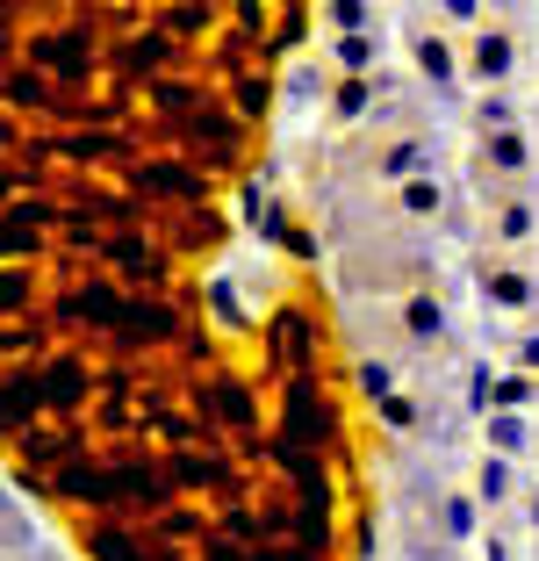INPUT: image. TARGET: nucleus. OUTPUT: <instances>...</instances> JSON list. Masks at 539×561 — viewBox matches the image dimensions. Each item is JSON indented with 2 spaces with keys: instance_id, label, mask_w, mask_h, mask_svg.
<instances>
[{
  "instance_id": "nucleus-12",
  "label": "nucleus",
  "mask_w": 539,
  "mask_h": 561,
  "mask_svg": "<svg viewBox=\"0 0 539 561\" xmlns=\"http://www.w3.org/2000/svg\"><path fill=\"white\" fill-rule=\"evenodd\" d=\"M367 101H375V72H345V87H339V101H331V108H339V123H353Z\"/></svg>"
},
{
  "instance_id": "nucleus-6",
  "label": "nucleus",
  "mask_w": 539,
  "mask_h": 561,
  "mask_svg": "<svg viewBox=\"0 0 539 561\" xmlns=\"http://www.w3.org/2000/svg\"><path fill=\"white\" fill-rule=\"evenodd\" d=\"M403 331L417 339V346L446 339V310H439V296H410V302H403Z\"/></svg>"
},
{
  "instance_id": "nucleus-7",
  "label": "nucleus",
  "mask_w": 539,
  "mask_h": 561,
  "mask_svg": "<svg viewBox=\"0 0 539 561\" xmlns=\"http://www.w3.org/2000/svg\"><path fill=\"white\" fill-rule=\"evenodd\" d=\"M381 173H389V181H410V173H432V145H425V137H403V145H395L389 159H381Z\"/></svg>"
},
{
  "instance_id": "nucleus-24",
  "label": "nucleus",
  "mask_w": 539,
  "mask_h": 561,
  "mask_svg": "<svg viewBox=\"0 0 539 561\" xmlns=\"http://www.w3.org/2000/svg\"><path fill=\"white\" fill-rule=\"evenodd\" d=\"M482 561H504V547H496V540H490V554H482Z\"/></svg>"
},
{
  "instance_id": "nucleus-8",
  "label": "nucleus",
  "mask_w": 539,
  "mask_h": 561,
  "mask_svg": "<svg viewBox=\"0 0 539 561\" xmlns=\"http://www.w3.org/2000/svg\"><path fill=\"white\" fill-rule=\"evenodd\" d=\"M511 490H518V476H511V454H490V461H482V476H474V496H482V504H504Z\"/></svg>"
},
{
  "instance_id": "nucleus-14",
  "label": "nucleus",
  "mask_w": 539,
  "mask_h": 561,
  "mask_svg": "<svg viewBox=\"0 0 539 561\" xmlns=\"http://www.w3.org/2000/svg\"><path fill=\"white\" fill-rule=\"evenodd\" d=\"M496 238H504V245H532V209H525V202H504V209H496Z\"/></svg>"
},
{
  "instance_id": "nucleus-11",
  "label": "nucleus",
  "mask_w": 539,
  "mask_h": 561,
  "mask_svg": "<svg viewBox=\"0 0 539 561\" xmlns=\"http://www.w3.org/2000/svg\"><path fill=\"white\" fill-rule=\"evenodd\" d=\"M482 425H490V446H496V454H525V439H532L518 411H496V417H482Z\"/></svg>"
},
{
  "instance_id": "nucleus-23",
  "label": "nucleus",
  "mask_w": 539,
  "mask_h": 561,
  "mask_svg": "<svg viewBox=\"0 0 539 561\" xmlns=\"http://www.w3.org/2000/svg\"><path fill=\"white\" fill-rule=\"evenodd\" d=\"M525 518H532V526H539V490H532V496H525Z\"/></svg>"
},
{
  "instance_id": "nucleus-15",
  "label": "nucleus",
  "mask_w": 539,
  "mask_h": 561,
  "mask_svg": "<svg viewBox=\"0 0 539 561\" xmlns=\"http://www.w3.org/2000/svg\"><path fill=\"white\" fill-rule=\"evenodd\" d=\"M359 389H367V397H395V367L389 360H359Z\"/></svg>"
},
{
  "instance_id": "nucleus-10",
  "label": "nucleus",
  "mask_w": 539,
  "mask_h": 561,
  "mask_svg": "<svg viewBox=\"0 0 539 561\" xmlns=\"http://www.w3.org/2000/svg\"><path fill=\"white\" fill-rule=\"evenodd\" d=\"M474 504H482V496H439V526H446V540H474Z\"/></svg>"
},
{
  "instance_id": "nucleus-4",
  "label": "nucleus",
  "mask_w": 539,
  "mask_h": 561,
  "mask_svg": "<svg viewBox=\"0 0 539 561\" xmlns=\"http://www.w3.org/2000/svg\"><path fill=\"white\" fill-rule=\"evenodd\" d=\"M331 58H339L345 72H375L381 66V30H345L339 44H331Z\"/></svg>"
},
{
  "instance_id": "nucleus-21",
  "label": "nucleus",
  "mask_w": 539,
  "mask_h": 561,
  "mask_svg": "<svg viewBox=\"0 0 539 561\" xmlns=\"http://www.w3.org/2000/svg\"><path fill=\"white\" fill-rule=\"evenodd\" d=\"M439 15H446V22H460V30H468V22H482V0H439Z\"/></svg>"
},
{
  "instance_id": "nucleus-1",
  "label": "nucleus",
  "mask_w": 539,
  "mask_h": 561,
  "mask_svg": "<svg viewBox=\"0 0 539 561\" xmlns=\"http://www.w3.org/2000/svg\"><path fill=\"white\" fill-rule=\"evenodd\" d=\"M468 72L482 87H504L511 72H518V44H511L504 30H482V36H474V50H468Z\"/></svg>"
},
{
  "instance_id": "nucleus-5",
  "label": "nucleus",
  "mask_w": 539,
  "mask_h": 561,
  "mask_svg": "<svg viewBox=\"0 0 539 561\" xmlns=\"http://www.w3.org/2000/svg\"><path fill=\"white\" fill-rule=\"evenodd\" d=\"M395 202H403V216H417V224H425V216L446 209V187L432 181V173H410V181H395Z\"/></svg>"
},
{
  "instance_id": "nucleus-2",
  "label": "nucleus",
  "mask_w": 539,
  "mask_h": 561,
  "mask_svg": "<svg viewBox=\"0 0 539 561\" xmlns=\"http://www.w3.org/2000/svg\"><path fill=\"white\" fill-rule=\"evenodd\" d=\"M482 302H496V310H532L539 280L518 274V266H482Z\"/></svg>"
},
{
  "instance_id": "nucleus-22",
  "label": "nucleus",
  "mask_w": 539,
  "mask_h": 561,
  "mask_svg": "<svg viewBox=\"0 0 539 561\" xmlns=\"http://www.w3.org/2000/svg\"><path fill=\"white\" fill-rule=\"evenodd\" d=\"M518 367H525V375H539V339H518Z\"/></svg>"
},
{
  "instance_id": "nucleus-20",
  "label": "nucleus",
  "mask_w": 539,
  "mask_h": 561,
  "mask_svg": "<svg viewBox=\"0 0 539 561\" xmlns=\"http://www.w3.org/2000/svg\"><path fill=\"white\" fill-rule=\"evenodd\" d=\"M504 123H518V108H511L504 94H490L482 101V130H504Z\"/></svg>"
},
{
  "instance_id": "nucleus-16",
  "label": "nucleus",
  "mask_w": 539,
  "mask_h": 561,
  "mask_svg": "<svg viewBox=\"0 0 539 561\" xmlns=\"http://www.w3.org/2000/svg\"><path fill=\"white\" fill-rule=\"evenodd\" d=\"M518 403H532V381H518V375H496V389H490V411H518Z\"/></svg>"
},
{
  "instance_id": "nucleus-18",
  "label": "nucleus",
  "mask_w": 539,
  "mask_h": 561,
  "mask_svg": "<svg viewBox=\"0 0 539 561\" xmlns=\"http://www.w3.org/2000/svg\"><path fill=\"white\" fill-rule=\"evenodd\" d=\"M490 389H496V375H490V367H474V375H468V411L474 417H490Z\"/></svg>"
},
{
  "instance_id": "nucleus-13",
  "label": "nucleus",
  "mask_w": 539,
  "mask_h": 561,
  "mask_svg": "<svg viewBox=\"0 0 539 561\" xmlns=\"http://www.w3.org/2000/svg\"><path fill=\"white\" fill-rule=\"evenodd\" d=\"M324 15H331V30H375V0H324Z\"/></svg>"
},
{
  "instance_id": "nucleus-9",
  "label": "nucleus",
  "mask_w": 539,
  "mask_h": 561,
  "mask_svg": "<svg viewBox=\"0 0 539 561\" xmlns=\"http://www.w3.org/2000/svg\"><path fill=\"white\" fill-rule=\"evenodd\" d=\"M417 72H425V80L446 94V87H454V50H446L439 36H417Z\"/></svg>"
},
{
  "instance_id": "nucleus-19",
  "label": "nucleus",
  "mask_w": 539,
  "mask_h": 561,
  "mask_svg": "<svg viewBox=\"0 0 539 561\" xmlns=\"http://www.w3.org/2000/svg\"><path fill=\"white\" fill-rule=\"evenodd\" d=\"M209 302H216V317H223L230 331L245 324V310H238V296H230V280H209Z\"/></svg>"
},
{
  "instance_id": "nucleus-17",
  "label": "nucleus",
  "mask_w": 539,
  "mask_h": 561,
  "mask_svg": "<svg viewBox=\"0 0 539 561\" xmlns=\"http://www.w3.org/2000/svg\"><path fill=\"white\" fill-rule=\"evenodd\" d=\"M381 425H389V432H410V425H417V403H410V397H381Z\"/></svg>"
},
{
  "instance_id": "nucleus-3",
  "label": "nucleus",
  "mask_w": 539,
  "mask_h": 561,
  "mask_svg": "<svg viewBox=\"0 0 539 561\" xmlns=\"http://www.w3.org/2000/svg\"><path fill=\"white\" fill-rule=\"evenodd\" d=\"M482 165H490V173H504V181H518L525 165H532V151H525L518 123H504V130H482Z\"/></svg>"
}]
</instances>
